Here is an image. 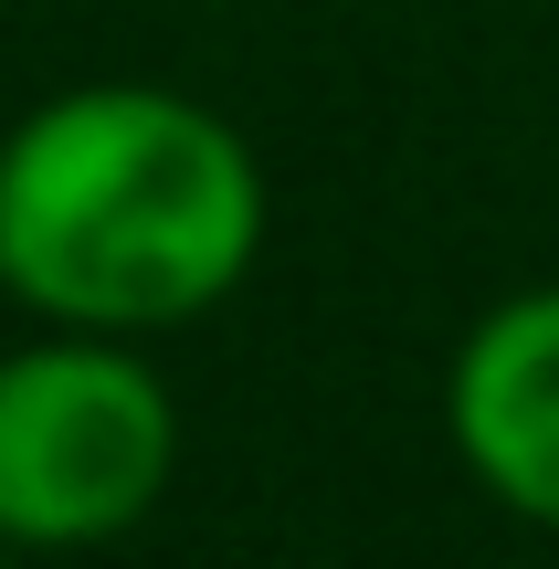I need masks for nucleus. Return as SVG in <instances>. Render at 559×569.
Here are the masks:
<instances>
[{"mask_svg": "<svg viewBox=\"0 0 559 569\" xmlns=\"http://www.w3.org/2000/svg\"><path fill=\"white\" fill-rule=\"evenodd\" d=\"M169 401L117 348H32L0 369V538L84 549L169 486Z\"/></svg>", "mask_w": 559, "mask_h": 569, "instance_id": "2", "label": "nucleus"}, {"mask_svg": "<svg viewBox=\"0 0 559 569\" xmlns=\"http://www.w3.org/2000/svg\"><path fill=\"white\" fill-rule=\"evenodd\" d=\"M455 443L507 507L559 528V296H518L465 338Z\"/></svg>", "mask_w": 559, "mask_h": 569, "instance_id": "3", "label": "nucleus"}, {"mask_svg": "<svg viewBox=\"0 0 559 569\" xmlns=\"http://www.w3.org/2000/svg\"><path fill=\"white\" fill-rule=\"evenodd\" d=\"M264 190L222 117L148 84L63 96L0 148V284L74 327H169L253 264Z\"/></svg>", "mask_w": 559, "mask_h": 569, "instance_id": "1", "label": "nucleus"}]
</instances>
